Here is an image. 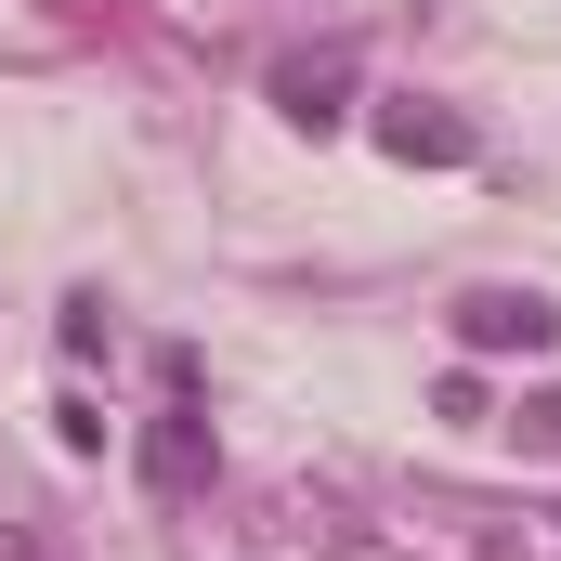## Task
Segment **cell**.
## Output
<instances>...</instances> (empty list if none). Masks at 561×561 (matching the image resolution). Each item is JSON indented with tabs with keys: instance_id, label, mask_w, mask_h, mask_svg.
Wrapping results in <instances>:
<instances>
[{
	"instance_id": "5",
	"label": "cell",
	"mask_w": 561,
	"mask_h": 561,
	"mask_svg": "<svg viewBox=\"0 0 561 561\" xmlns=\"http://www.w3.org/2000/svg\"><path fill=\"white\" fill-rule=\"evenodd\" d=\"M523 431H536V444H561V392H549V405H523Z\"/></svg>"
},
{
	"instance_id": "1",
	"label": "cell",
	"mask_w": 561,
	"mask_h": 561,
	"mask_svg": "<svg viewBox=\"0 0 561 561\" xmlns=\"http://www.w3.org/2000/svg\"><path fill=\"white\" fill-rule=\"evenodd\" d=\"M561 313L536 300V287H470L457 300V353H549Z\"/></svg>"
},
{
	"instance_id": "4",
	"label": "cell",
	"mask_w": 561,
	"mask_h": 561,
	"mask_svg": "<svg viewBox=\"0 0 561 561\" xmlns=\"http://www.w3.org/2000/svg\"><path fill=\"white\" fill-rule=\"evenodd\" d=\"M275 105L300 118V131H327V118H340V66H287V79H275Z\"/></svg>"
},
{
	"instance_id": "2",
	"label": "cell",
	"mask_w": 561,
	"mask_h": 561,
	"mask_svg": "<svg viewBox=\"0 0 561 561\" xmlns=\"http://www.w3.org/2000/svg\"><path fill=\"white\" fill-rule=\"evenodd\" d=\"M144 483H157V496H196V483H209V419H196V405H170V419L144 431Z\"/></svg>"
},
{
	"instance_id": "3",
	"label": "cell",
	"mask_w": 561,
	"mask_h": 561,
	"mask_svg": "<svg viewBox=\"0 0 561 561\" xmlns=\"http://www.w3.org/2000/svg\"><path fill=\"white\" fill-rule=\"evenodd\" d=\"M379 144H392V157H405V170H457V157H470V118H444V105H392V118H379Z\"/></svg>"
}]
</instances>
